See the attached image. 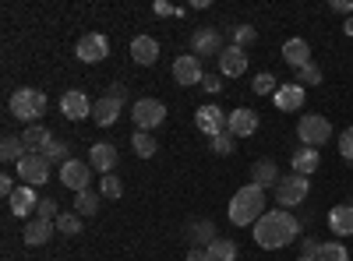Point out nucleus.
Segmentation results:
<instances>
[{
    "mask_svg": "<svg viewBox=\"0 0 353 261\" xmlns=\"http://www.w3.org/2000/svg\"><path fill=\"white\" fill-rule=\"evenodd\" d=\"M251 233H254V244L265 247V251H283L286 244H293L301 237V222L293 219L286 209H276V212H265L254 226H251Z\"/></svg>",
    "mask_w": 353,
    "mask_h": 261,
    "instance_id": "f257e3e1",
    "label": "nucleus"
},
{
    "mask_svg": "<svg viewBox=\"0 0 353 261\" xmlns=\"http://www.w3.org/2000/svg\"><path fill=\"white\" fill-rule=\"evenodd\" d=\"M265 187H258V184H244L237 194L230 198V222L233 226H254L261 216H265Z\"/></svg>",
    "mask_w": 353,
    "mask_h": 261,
    "instance_id": "f03ea898",
    "label": "nucleus"
},
{
    "mask_svg": "<svg viewBox=\"0 0 353 261\" xmlns=\"http://www.w3.org/2000/svg\"><path fill=\"white\" fill-rule=\"evenodd\" d=\"M46 96L39 92V89H18L14 96H11V103H8V109H11V117L14 121H25L28 127H32L43 113H46Z\"/></svg>",
    "mask_w": 353,
    "mask_h": 261,
    "instance_id": "7ed1b4c3",
    "label": "nucleus"
},
{
    "mask_svg": "<svg viewBox=\"0 0 353 261\" xmlns=\"http://www.w3.org/2000/svg\"><path fill=\"white\" fill-rule=\"evenodd\" d=\"M307 194H311V180L301 177V173H286V177L276 184V205L290 212L293 205H301Z\"/></svg>",
    "mask_w": 353,
    "mask_h": 261,
    "instance_id": "20e7f679",
    "label": "nucleus"
},
{
    "mask_svg": "<svg viewBox=\"0 0 353 261\" xmlns=\"http://www.w3.org/2000/svg\"><path fill=\"white\" fill-rule=\"evenodd\" d=\"M297 138H301V145H307V149H321V145L332 138V124L321 117V113H304L301 124H297Z\"/></svg>",
    "mask_w": 353,
    "mask_h": 261,
    "instance_id": "39448f33",
    "label": "nucleus"
},
{
    "mask_svg": "<svg viewBox=\"0 0 353 261\" xmlns=\"http://www.w3.org/2000/svg\"><path fill=\"white\" fill-rule=\"evenodd\" d=\"M131 117H134V131H152L166 121V106L159 99H134Z\"/></svg>",
    "mask_w": 353,
    "mask_h": 261,
    "instance_id": "423d86ee",
    "label": "nucleus"
},
{
    "mask_svg": "<svg viewBox=\"0 0 353 261\" xmlns=\"http://www.w3.org/2000/svg\"><path fill=\"white\" fill-rule=\"evenodd\" d=\"M74 53H78L81 64H99V61H106V56H110V39L103 32H85L78 39Z\"/></svg>",
    "mask_w": 353,
    "mask_h": 261,
    "instance_id": "0eeeda50",
    "label": "nucleus"
},
{
    "mask_svg": "<svg viewBox=\"0 0 353 261\" xmlns=\"http://www.w3.org/2000/svg\"><path fill=\"white\" fill-rule=\"evenodd\" d=\"M226 124H230V113H223L216 103H205V106H198V113H194V127H198L201 134H209V138L223 134Z\"/></svg>",
    "mask_w": 353,
    "mask_h": 261,
    "instance_id": "6e6552de",
    "label": "nucleus"
},
{
    "mask_svg": "<svg viewBox=\"0 0 353 261\" xmlns=\"http://www.w3.org/2000/svg\"><path fill=\"white\" fill-rule=\"evenodd\" d=\"M223 50H226V46H223V39H219V28L205 25V28H194V32H191V53L198 56V61H201V56H216V61H219Z\"/></svg>",
    "mask_w": 353,
    "mask_h": 261,
    "instance_id": "1a4fd4ad",
    "label": "nucleus"
},
{
    "mask_svg": "<svg viewBox=\"0 0 353 261\" xmlns=\"http://www.w3.org/2000/svg\"><path fill=\"white\" fill-rule=\"evenodd\" d=\"M61 184L71 187L74 194H78V191H88V184H92V166L81 163V159H68V163L61 166Z\"/></svg>",
    "mask_w": 353,
    "mask_h": 261,
    "instance_id": "9d476101",
    "label": "nucleus"
},
{
    "mask_svg": "<svg viewBox=\"0 0 353 261\" xmlns=\"http://www.w3.org/2000/svg\"><path fill=\"white\" fill-rule=\"evenodd\" d=\"M18 177H21V184H28V187L46 184V180H50V159H46V156H25V159L18 163Z\"/></svg>",
    "mask_w": 353,
    "mask_h": 261,
    "instance_id": "9b49d317",
    "label": "nucleus"
},
{
    "mask_svg": "<svg viewBox=\"0 0 353 261\" xmlns=\"http://www.w3.org/2000/svg\"><path fill=\"white\" fill-rule=\"evenodd\" d=\"M201 78H205V71H201V61L194 53H184V56H176V61H173V81L176 85L191 89V85H198Z\"/></svg>",
    "mask_w": 353,
    "mask_h": 261,
    "instance_id": "f8f14e48",
    "label": "nucleus"
},
{
    "mask_svg": "<svg viewBox=\"0 0 353 261\" xmlns=\"http://www.w3.org/2000/svg\"><path fill=\"white\" fill-rule=\"evenodd\" d=\"M8 209H11V216H18V219L36 216V209H39V194H36V187L21 184V187L8 198Z\"/></svg>",
    "mask_w": 353,
    "mask_h": 261,
    "instance_id": "ddd939ff",
    "label": "nucleus"
},
{
    "mask_svg": "<svg viewBox=\"0 0 353 261\" xmlns=\"http://www.w3.org/2000/svg\"><path fill=\"white\" fill-rule=\"evenodd\" d=\"M304 99H307V92L301 89L297 81L279 85L276 96H272V103H276V109H279V113H297V109H304Z\"/></svg>",
    "mask_w": 353,
    "mask_h": 261,
    "instance_id": "4468645a",
    "label": "nucleus"
},
{
    "mask_svg": "<svg viewBox=\"0 0 353 261\" xmlns=\"http://www.w3.org/2000/svg\"><path fill=\"white\" fill-rule=\"evenodd\" d=\"M61 113L68 121H85V117H92V103H88V96L81 89H71L61 96Z\"/></svg>",
    "mask_w": 353,
    "mask_h": 261,
    "instance_id": "2eb2a0df",
    "label": "nucleus"
},
{
    "mask_svg": "<svg viewBox=\"0 0 353 261\" xmlns=\"http://www.w3.org/2000/svg\"><path fill=\"white\" fill-rule=\"evenodd\" d=\"M258 113L254 109H248V106H241V109H230V124H226V131L233 134V138H251L254 131H258Z\"/></svg>",
    "mask_w": 353,
    "mask_h": 261,
    "instance_id": "dca6fc26",
    "label": "nucleus"
},
{
    "mask_svg": "<svg viewBox=\"0 0 353 261\" xmlns=\"http://www.w3.org/2000/svg\"><path fill=\"white\" fill-rule=\"evenodd\" d=\"M248 71V50H241V46H226L223 53H219V74L223 78H237V74H244Z\"/></svg>",
    "mask_w": 353,
    "mask_h": 261,
    "instance_id": "f3484780",
    "label": "nucleus"
},
{
    "mask_svg": "<svg viewBox=\"0 0 353 261\" xmlns=\"http://www.w3.org/2000/svg\"><path fill=\"white\" fill-rule=\"evenodd\" d=\"M283 61H286L293 71L307 67V64H311V46H307V39H301V36L286 39V43H283Z\"/></svg>",
    "mask_w": 353,
    "mask_h": 261,
    "instance_id": "a211bd4d",
    "label": "nucleus"
},
{
    "mask_svg": "<svg viewBox=\"0 0 353 261\" xmlns=\"http://www.w3.org/2000/svg\"><path fill=\"white\" fill-rule=\"evenodd\" d=\"M117 159H121V156H117V149H113L110 141H99V145H92V152H88V166H92V169H99L103 177H110V173L117 169Z\"/></svg>",
    "mask_w": 353,
    "mask_h": 261,
    "instance_id": "6ab92c4d",
    "label": "nucleus"
},
{
    "mask_svg": "<svg viewBox=\"0 0 353 261\" xmlns=\"http://www.w3.org/2000/svg\"><path fill=\"white\" fill-rule=\"evenodd\" d=\"M57 229V222H46V219H39V216H32L25 226H21V240L28 244V247H39V244H46L50 240V233Z\"/></svg>",
    "mask_w": 353,
    "mask_h": 261,
    "instance_id": "aec40b11",
    "label": "nucleus"
},
{
    "mask_svg": "<svg viewBox=\"0 0 353 261\" xmlns=\"http://www.w3.org/2000/svg\"><path fill=\"white\" fill-rule=\"evenodd\" d=\"M131 56H134V64L141 67H152L159 61V43L152 36H134L131 39Z\"/></svg>",
    "mask_w": 353,
    "mask_h": 261,
    "instance_id": "412c9836",
    "label": "nucleus"
},
{
    "mask_svg": "<svg viewBox=\"0 0 353 261\" xmlns=\"http://www.w3.org/2000/svg\"><path fill=\"white\" fill-rule=\"evenodd\" d=\"M121 109H124V103H121V99L103 96L99 103H92V121H96L99 127H110V124H117V117H121Z\"/></svg>",
    "mask_w": 353,
    "mask_h": 261,
    "instance_id": "4be33fe9",
    "label": "nucleus"
},
{
    "mask_svg": "<svg viewBox=\"0 0 353 261\" xmlns=\"http://www.w3.org/2000/svg\"><path fill=\"white\" fill-rule=\"evenodd\" d=\"M184 237H188L191 247H209V244L216 240V226H212L209 219H194V222H188Z\"/></svg>",
    "mask_w": 353,
    "mask_h": 261,
    "instance_id": "5701e85b",
    "label": "nucleus"
},
{
    "mask_svg": "<svg viewBox=\"0 0 353 261\" xmlns=\"http://www.w3.org/2000/svg\"><path fill=\"white\" fill-rule=\"evenodd\" d=\"M21 141H25V152H28V156H43V149L53 141V134H50L46 127L32 124V127H25V131H21Z\"/></svg>",
    "mask_w": 353,
    "mask_h": 261,
    "instance_id": "b1692460",
    "label": "nucleus"
},
{
    "mask_svg": "<svg viewBox=\"0 0 353 261\" xmlns=\"http://www.w3.org/2000/svg\"><path fill=\"white\" fill-rule=\"evenodd\" d=\"M329 229L336 237H353V205H336L329 212Z\"/></svg>",
    "mask_w": 353,
    "mask_h": 261,
    "instance_id": "393cba45",
    "label": "nucleus"
},
{
    "mask_svg": "<svg viewBox=\"0 0 353 261\" xmlns=\"http://www.w3.org/2000/svg\"><path fill=\"white\" fill-rule=\"evenodd\" d=\"M290 166L301 173V177H311V173L321 166V156H318V149H307V145H301L297 152H293V159H290Z\"/></svg>",
    "mask_w": 353,
    "mask_h": 261,
    "instance_id": "a878e982",
    "label": "nucleus"
},
{
    "mask_svg": "<svg viewBox=\"0 0 353 261\" xmlns=\"http://www.w3.org/2000/svg\"><path fill=\"white\" fill-rule=\"evenodd\" d=\"M283 177L276 173V163L272 159H258L254 166H251V184H258V187H276Z\"/></svg>",
    "mask_w": 353,
    "mask_h": 261,
    "instance_id": "bb28decb",
    "label": "nucleus"
},
{
    "mask_svg": "<svg viewBox=\"0 0 353 261\" xmlns=\"http://www.w3.org/2000/svg\"><path fill=\"white\" fill-rule=\"evenodd\" d=\"M99 201H103V194L99 191H78V198H74V212L81 216V219H88V216H96L99 212Z\"/></svg>",
    "mask_w": 353,
    "mask_h": 261,
    "instance_id": "cd10ccee",
    "label": "nucleus"
},
{
    "mask_svg": "<svg viewBox=\"0 0 353 261\" xmlns=\"http://www.w3.org/2000/svg\"><path fill=\"white\" fill-rule=\"evenodd\" d=\"M28 152H25V141L21 138H14V134H4V141H0V159H4V163H21Z\"/></svg>",
    "mask_w": 353,
    "mask_h": 261,
    "instance_id": "c85d7f7f",
    "label": "nucleus"
},
{
    "mask_svg": "<svg viewBox=\"0 0 353 261\" xmlns=\"http://www.w3.org/2000/svg\"><path fill=\"white\" fill-rule=\"evenodd\" d=\"M131 149H134L138 159H152L159 145H156V138H152L149 131H134V134H131Z\"/></svg>",
    "mask_w": 353,
    "mask_h": 261,
    "instance_id": "c756f323",
    "label": "nucleus"
},
{
    "mask_svg": "<svg viewBox=\"0 0 353 261\" xmlns=\"http://www.w3.org/2000/svg\"><path fill=\"white\" fill-rule=\"evenodd\" d=\"M205 251H209V258H212V261H237V244L226 240V237H216Z\"/></svg>",
    "mask_w": 353,
    "mask_h": 261,
    "instance_id": "7c9ffc66",
    "label": "nucleus"
},
{
    "mask_svg": "<svg viewBox=\"0 0 353 261\" xmlns=\"http://www.w3.org/2000/svg\"><path fill=\"white\" fill-rule=\"evenodd\" d=\"M43 156L50 159V166H53V163H61V166H64V163L71 159V145H68V141H61V138H53V141L46 145V149H43Z\"/></svg>",
    "mask_w": 353,
    "mask_h": 261,
    "instance_id": "2f4dec72",
    "label": "nucleus"
},
{
    "mask_svg": "<svg viewBox=\"0 0 353 261\" xmlns=\"http://www.w3.org/2000/svg\"><path fill=\"white\" fill-rule=\"evenodd\" d=\"M314 261H350V251H346L339 240H329V244L318 247V258H314Z\"/></svg>",
    "mask_w": 353,
    "mask_h": 261,
    "instance_id": "473e14b6",
    "label": "nucleus"
},
{
    "mask_svg": "<svg viewBox=\"0 0 353 261\" xmlns=\"http://www.w3.org/2000/svg\"><path fill=\"white\" fill-rule=\"evenodd\" d=\"M230 39H233V46L248 50V46L258 39V28H254V25H233V28H230Z\"/></svg>",
    "mask_w": 353,
    "mask_h": 261,
    "instance_id": "72a5a7b5",
    "label": "nucleus"
},
{
    "mask_svg": "<svg viewBox=\"0 0 353 261\" xmlns=\"http://www.w3.org/2000/svg\"><path fill=\"white\" fill-rule=\"evenodd\" d=\"M251 89H254V96H276V89H279V81L269 74V71H261V74H254V81H251Z\"/></svg>",
    "mask_w": 353,
    "mask_h": 261,
    "instance_id": "f704fd0d",
    "label": "nucleus"
},
{
    "mask_svg": "<svg viewBox=\"0 0 353 261\" xmlns=\"http://www.w3.org/2000/svg\"><path fill=\"white\" fill-rule=\"evenodd\" d=\"M57 229H61L64 237H78V233H81V216H78V212H61V219H57Z\"/></svg>",
    "mask_w": 353,
    "mask_h": 261,
    "instance_id": "c9c22d12",
    "label": "nucleus"
},
{
    "mask_svg": "<svg viewBox=\"0 0 353 261\" xmlns=\"http://www.w3.org/2000/svg\"><path fill=\"white\" fill-rule=\"evenodd\" d=\"M99 194L106 198V201H117L124 194V184H121V177H117V173H110V177H103L99 180Z\"/></svg>",
    "mask_w": 353,
    "mask_h": 261,
    "instance_id": "e433bc0d",
    "label": "nucleus"
},
{
    "mask_svg": "<svg viewBox=\"0 0 353 261\" xmlns=\"http://www.w3.org/2000/svg\"><path fill=\"white\" fill-rule=\"evenodd\" d=\"M209 149H212L216 156H233V149H237V138H233L230 131H223V134H216V138L209 141Z\"/></svg>",
    "mask_w": 353,
    "mask_h": 261,
    "instance_id": "4c0bfd02",
    "label": "nucleus"
},
{
    "mask_svg": "<svg viewBox=\"0 0 353 261\" xmlns=\"http://www.w3.org/2000/svg\"><path fill=\"white\" fill-rule=\"evenodd\" d=\"M293 81H297L301 89H307V85H318V81H321V67H318V64L311 61L307 67H301L297 74H293Z\"/></svg>",
    "mask_w": 353,
    "mask_h": 261,
    "instance_id": "58836bf2",
    "label": "nucleus"
},
{
    "mask_svg": "<svg viewBox=\"0 0 353 261\" xmlns=\"http://www.w3.org/2000/svg\"><path fill=\"white\" fill-rule=\"evenodd\" d=\"M36 216H39V219H46V222H57V219H61V209H57V201H53V198H39Z\"/></svg>",
    "mask_w": 353,
    "mask_h": 261,
    "instance_id": "ea45409f",
    "label": "nucleus"
},
{
    "mask_svg": "<svg viewBox=\"0 0 353 261\" xmlns=\"http://www.w3.org/2000/svg\"><path fill=\"white\" fill-rule=\"evenodd\" d=\"M339 156L353 163V127H346V131L339 134Z\"/></svg>",
    "mask_w": 353,
    "mask_h": 261,
    "instance_id": "a19ab883",
    "label": "nucleus"
},
{
    "mask_svg": "<svg viewBox=\"0 0 353 261\" xmlns=\"http://www.w3.org/2000/svg\"><path fill=\"white\" fill-rule=\"evenodd\" d=\"M201 89H205V92H212V96H219V92H223L219 74H205V78H201Z\"/></svg>",
    "mask_w": 353,
    "mask_h": 261,
    "instance_id": "79ce46f5",
    "label": "nucleus"
},
{
    "mask_svg": "<svg viewBox=\"0 0 353 261\" xmlns=\"http://www.w3.org/2000/svg\"><path fill=\"white\" fill-rule=\"evenodd\" d=\"M318 240L314 237H304V244H301V258H318Z\"/></svg>",
    "mask_w": 353,
    "mask_h": 261,
    "instance_id": "37998d69",
    "label": "nucleus"
},
{
    "mask_svg": "<svg viewBox=\"0 0 353 261\" xmlns=\"http://www.w3.org/2000/svg\"><path fill=\"white\" fill-rule=\"evenodd\" d=\"M152 11H156L159 18H170V14H176V11H181V8H173V4H166V0H156V4H152Z\"/></svg>",
    "mask_w": 353,
    "mask_h": 261,
    "instance_id": "c03bdc74",
    "label": "nucleus"
},
{
    "mask_svg": "<svg viewBox=\"0 0 353 261\" xmlns=\"http://www.w3.org/2000/svg\"><path fill=\"white\" fill-rule=\"evenodd\" d=\"M332 11L350 18V14H353V0H332Z\"/></svg>",
    "mask_w": 353,
    "mask_h": 261,
    "instance_id": "a18cd8bd",
    "label": "nucleus"
},
{
    "mask_svg": "<svg viewBox=\"0 0 353 261\" xmlns=\"http://www.w3.org/2000/svg\"><path fill=\"white\" fill-rule=\"evenodd\" d=\"M14 191H18V187H14V180H11L8 173H4V177H0V194H4V198H11Z\"/></svg>",
    "mask_w": 353,
    "mask_h": 261,
    "instance_id": "49530a36",
    "label": "nucleus"
},
{
    "mask_svg": "<svg viewBox=\"0 0 353 261\" xmlns=\"http://www.w3.org/2000/svg\"><path fill=\"white\" fill-rule=\"evenodd\" d=\"M188 261H212V258H209V251H205V247H191L188 251Z\"/></svg>",
    "mask_w": 353,
    "mask_h": 261,
    "instance_id": "de8ad7c7",
    "label": "nucleus"
},
{
    "mask_svg": "<svg viewBox=\"0 0 353 261\" xmlns=\"http://www.w3.org/2000/svg\"><path fill=\"white\" fill-rule=\"evenodd\" d=\"M106 96H113V99H121V103H124V99H128V89H124V85H110V92H106Z\"/></svg>",
    "mask_w": 353,
    "mask_h": 261,
    "instance_id": "09e8293b",
    "label": "nucleus"
},
{
    "mask_svg": "<svg viewBox=\"0 0 353 261\" xmlns=\"http://www.w3.org/2000/svg\"><path fill=\"white\" fill-rule=\"evenodd\" d=\"M343 32H346V36H350V39H353V14H350V18H346V21H343Z\"/></svg>",
    "mask_w": 353,
    "mask_h": 261,
    "instance_id": "8fccbe9b",
    "label": "nucleus"
},
{
    "mask_svg": "<svg viewBox=\"0 0 353 261\" xmlns=\"http://www.w3.org/2000/svg\"><path fill=\"white\" fill-rule=\"evenodd\" d=\"M297 261H314V258H297Z\"/></svg>",
    "mask_w": 353,
    "mask_h": 261,
    "instance_id": "3c124183",
    "label": "nucleus"
},
{
    "mask_svg": "<svg viewBox=\"0 0 353 261\" xmlns=\"http://www.w3.org/2000/svg\"><path fill=\"white\" fill-rule=\"evenodd\" d=\"M350 205H353V201H350Z\"/></svg>",
    "mask_w": 353,
    "mask_h": 261,
    "instance_id": "603ef678",
    "label": "nucleus"
}]
</instances>
